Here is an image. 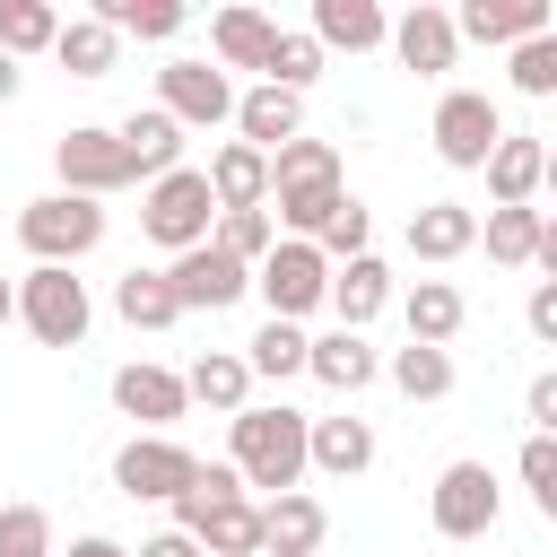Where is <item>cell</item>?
<instances>
[{"label": "cell", "mask_w": 557, "mask_h": 557, "mask_svg": "<svg viewBox=\"0 0 557 557\" xmlns=\"http://www.w3.org/2000/svg\"><path fill=\"white\" fill-rule=\"evenodd\" d=\"M226 470L244 479V496H287L305 479V418L287 400H244L226 418Z\"/></svg>", "instance_id": "6da1fadb"}, {"label": "cell", "mask_w": 557, "mask_h": 557, "mask_svg": "<svg viewBox=\"0 0 557 557\" xmlns=\"http://www.w3.org/2000/svg\"><path fill=\"white\" fill-rule=\"evenodd\" d=\"M17 244L44 261V270H78L96 244H104V200H78V191H44L17 209Z\"/></svg>", "instance_id": "7a4b0ae2"}, {"label": "cell", "mask_w": 557, "mask_h": 557, "mask_svg": "<svg viewBox=\"0 0 557 557\" xmlns=\"http://www.w3.org/2000/svg\"><path fill=\"white\" fill-rule=\"evenodd\" d=\"M209 226H218V200H209L200 165H174V174L148 183V200H139V235H148L157 252H191V244H209Z\"/></svg>", "instance_id": "3957f363"}, {"label": "cell", "mask_w": 557, "mask_h": 557, "mask_svg": "<svg viewBox=\"0 0 557 557\" xmlns=\"http://www.w3.org/2000/svg\"><path fill=\"white\" fill-rule=\"evenodd\" d=\"M9 296H17V322H26L44 348H78V339H87V322H96V305H87V278H78V270H44V261H35Z\"/></svg>", "instance_id": "277c9868"}, {"label": "cell", "mask_w": 557, "mask_h": 557, "mask_svg": "<svg viewBox=\"0 0 557 557\" xmlns=\"http://www.w3.org/2000/svg\"><path fill=\"white\" fill-rule=\"evenodd\" d=\"M252 287H261V305H270V322H305L322 296H331V261L313 252V244H296V235H278L261 261H252Z\"/></svg>", "instance_id": "5b68a950"}, {"label": "cell", "mask_w": 557, "mask_h": 557, "mask_svg": "<svg viewBox=\"0 0 557 557\" xmlns=\"http://www.w3.org/2000/svg\"><path fill=\"white\" fill-rule=\"evenodd\" d=\"M426 513H435V531H444V540H487V531H496V513H505L496 470H487V461H444V470H435Z\"/></svg>", "instance_id": "8992f818"}, {"label": "cell", "mask_w": 557, "mask_h": 557, "mask_svg": "<svg viewBox=\"0 0 557 557\" xmlns=\"http://www.w3.org/2000/svg\"><path fill=\"white\" fill-rule=\"evenodd\" d=\"M426 139H435V157H444V165L479 174V165H487V148L505 139V113H496L479 87H453V96H435V122H426Z\"/></svg>", "instance_id": "52a82bcc"}, {"label": "cell", "mask_w": 557, "mask_h": 557, "mask_svg": "<svg viewBox=\"0 0 557 557\" xmlns=\"http://www.w3.org/2000/svg\"><path fill=\"white\" fill-rule=\"evenodd\" d=\"M52 174H61V191H78V200H113V191L131 183L122 139H113L104 122H70V131L52 139Z\"/></svg>", "instance_id": "ba28073f"}, {"label": "cell", "mask_w": 557, "mask_h": 557, "mask_svg": "<svg viewBox=\"0 0 557 557\" xmlns=\"http://www.w3.org/2000/svg\"><path fill=\"white\" fill-rule=\"evenodd\" d=\"M191 470H200V453H183L174 435H131V444L113 453V487H122L131 505H174V496L191 487Z\"/></svg>", "instance_id": "9c48e42d"}, {"label": "cell", "mask_w": 557, "mask_h": 557, "mask_svg": "<svg viewBox=\"0 0 557 557\" xmlns=\"http://www.w3.org/2000/svg\"><path fill=\"white\" fill-rule=\"evenodd\" d=\"M157 113H165L174 131H218V122L235 113V87H226L218 61H165V70H157Z\"/></svg>", "instance_id": "30bf717a"}, {"label": "cell", "mask_w": 557, "mask_h": 557, "mask_svg": "<svg viewBox=\"0 0 557 557\" xmlns=\"http://www.w3.org/2000/svg\"><path fill=\"white\" fill-rule=\"evenodd\" d=\"M165 287H174V305H183V313H226V305L252 287V270H244V261H226L218 244H191V252H174V261H165Z\"/></svg>", "instance_id": "8fae6325"}, {"label": "cell", "mask_w": 557, "mask_h": 557, "mask_svg": "<svg viewBox=\"0 0 557 557\" xmlns=\"http://www.w3.org/2000/svg\"><path fill=\"white\" fill-rule=\"evenodd\" d=\"M453 35L461 44H531V35H557V9L548 0H461L453 9Z\"/></svg>", "instance_id": "7c38bea8"}, {"label": "cell", "mask_w": 557, "mask_h": 557, "mask_svg": "<svg viewBox=\"0 0 557 557\" xmlns=\"http://www.w3.org/2000/svg\"><path fill=\"white\" fill-rule=\"evenodd\" d=\"M479 174H487V200H496V209H531L540 183H548V139H540V131H505Z\"/></svg>", "instance_id": "4fadbf2b"}, {"label": "cell", "mask_w": 557, "mask_h": 557, "mask_svg": "<svg viewBox=\"0 0 557 557\" xmlns=\"http://www.w3.org/2000/svg\"><path fill=\"white\" fill-rule=\"evenodd\" d=\"M383 44H392V52H400V70H418V78H444V70H453V52H461V35H453V9H435V0L400 9Z\"/></svg>", "instance_id": "5bb4252c"}, {"label": "cell", "mask_w": 557, "mask_h": 557, "mask_svg": "<svg viewBox=\"0 0 557 557\" xmlns=\"http://www.w3.org/2000/svg\"><path fill=\"white\" fill-rule=\"evenodd\" d=\"M113 409H122V418H139V435H165L191 400H183V374H165V366H139V357H131V366L113 374Z\"/></svg>", "instance_id": "9a60e30c"}, {"label": "cell", "mask_w": 557, "mask_h": 557, "mask_svg": "<svg viewBox=\"0 0 557 557\" xmlns=\"http://www.w3.org/2000/svg\"><path fill=\"white\" fill-rule=\"evenodd\" d=\"M331 540V513H322V496H305V487H287V496H261V557H313Z\"/></svg>", "instance_id": "2e32d148"}, {"label": "cell", "mask_w": 557, "mask_h": 557, "mask_svg": "<svg viewBox=\"0 0 557 557\" xmlns=\"http://www.w3.org/2000/svg\"><path fill=\"white\" fill-rule=\"evenodd\" d=\"M226 122L244 131V148H261V157H270V148L305 139V96H287V87H244Z\"/></svg>", "instance_id": "e0dca14e"}, {"label": "cell", "mask_w": 557, "mask_h": 557, "mask_svg": "<svg viewBox=\"0 0 557 557\" xmlns=\"http://www.w3.org/2000/svg\"><path fill=\"white\" fill-rule=\"evenodd\" d=\"M305 374L322 383V392H366L374 374H383V357L366 348V331H322V339H305Z\"/></svg>", "instance_id": "ac0fdd59"}, {"label": "cell", "mask_w": 557, "mask_h": 557, "mask_svg": "<svg viewBox=\"0 0 557 557\" xmlns=\"http://www.w3.org/2000/svg\"><path fill=\"white\" fill-rule=\"evenodd\" d=\"M305 470H322V479L374 470V426L366 418H305Z\"/></svg>", "instance_id": "d6986e66"}, {"label": "cell", "mask_w": 557, "mask_h": 557, "mask_svg": "<svg viewBox=\"0 0 557 557\" xmlns=\"http://www.w3.org/2000/svg\"><path fill=\"white\" fill-rule=\"evenodd\" d=\"M270 44H278V17H270V9H244V0H235V9L209 17V61H218V70H261Z\"/></svg>", "instance_id": "ffe728a7"}, {"label": "cell", "mask_w": 557, "mask_h": 557, "mask_svg": "<svg viewBox=\"0 0 557 557\" xmlns=\"http://www.w3.org/2000/svg\"><path fill=\"white\" fill-rule=\"evenodd\" d=\"M113 139H122V165H131V183H139V174L157 183V174H174V165H183V131H174L157 104L122 113V122H113Z\"/></svg>", "instance_id": "44dd1931"}, {"label": "cell", "mask_w": 557, "mask_h": 557, "mask_svg": "<svg viewBox=\"0 0 557 557\" xmlns=\"http://www.w3.org/2000/svg\"><path fill=\"white\" fill-rule=\"evenodd\" d=\"M331 313H339V331H366L383 305H392V270L374 261V252H357V261H331V296H322Z\"/></svg>", "instance_id": "7402d4cb"}, {"label": "cell", "mask_w": 557, "mask_h": 557, "mask_svg": "<svg viewBox=\"0 0 557 557\" xmlns=\"http://www.w3.org/2000/svg\"><path fill=\"white\" fill-rule=\"evenodd\" d=\"M200 183H209L218 209H261V200H270V157L244 148V139H226V148L200 165Z\"/></svg>", "instance_id": "603a6c76"}, {"label": "cell", "mask_w": 557, "mask_h": 557, "mask_svg": "<svg viewBox=\"0 0 557 557\" xmlns=\"http://www.w3.org/2000/svg\"><path fill=\"white\" fill-rule=\"evenodd\" d=\"M322 52H374L383 35H392V17L374 9V0H313V26H305Z\"/></svg>", "instance_id": "cb8c5ba5"}, {"label": "cell", "mask_w": 557, "mask_h": 557, "mask_svg": "<svg viewBox=\"0 0 557 557\" xmlns=\"http://www.w3.org/2000/svg\"><path fill=\"white\" fill-rule=\"evenodd\" d=\"M470 244H479V209H461V200L409 209V252H418V261H461Z\"/></svg>", "instance_id": "d4e9b609"}, {"label": "cell", "mask_w": 557, "mask_h": 557, "mask_svg": "<svg viewBox=\"0 0 557 557\" xmlns=\"http://www.w3.org/2000/svg\"><path fill=\"white\" fill-rule=\"evenodd\" d=\"M400 322H409V339H418V348H453V331L470 322V305H461V287H453V278H418V287L400 296Z\"/></svg>", "instance_id": "484cf974"}, {"label": "cell", "mask_w": 557, "mask_h": 557, "mask_svg": "<svg viewBox=\"0 0 557 557\" xmlns=\"http://www.w3.org/2000/svg\"><path fill=\"white\" fill-rule=\"evenodd\" d=\"M183 400H200V409L235 418V409L252 400V374H244V357H235V348H209V357H191V374H183Z\"/></svg>", "instance_id": "4316f807"}, {"label": "cell", "mask_w": 557, "mask_h": 557, "mask_svg": "<svg viewBox=\"0 0 557 557\" xmlns=\"http://www.w3.org/2000/svg\"><path fill=\"white\" fill-rule=\"evenodd\" d=\"M191 548H200V557H261V505H252V496L209 505V513L191 522Z\"/></svg>", "instance_id": "83f0119b"}, {"label": "cell", "mask_w": 557, "mask_h": 557, "mask_svg": "<svg viewBox=\"0 0 557 557\" xmlns=\"http://www.w3.org/2000/svg\"><path fill=\"white\" fill-rule=\"evenodd\" d=\"M487 261L496 270H540V235H548V209H487Z\"/></svg>", "instance_id": "f1b7e54d"}, {"label": "cell", "mask_w": 557, "mask_h": 557, "mask_svg": "<svg viewBox=\"0 0 557 557\" xmlns=\"http://www.w3.org/2000/svg\"><path fill=\"white\" fill-rule=\"evenodd\" d=\"M113 52H122V35H113L104 17H61V35H52V61H61L70 78H104Z\"/></svg>", "instance_id": "f546056e"}, {"label": "cell", "mask_w": 557, "mask_h": 557, "mask_svg": "<svg viewBox=\"0 0 557 557\" xmlns=\"http://www.w3.org/2000/svg\"><path fill=\"white\" fill-rule=\"evenodd\" d=\"M113 313H122L131 331H174V322H183L165 270H131V278H113Z\"/></svg>", "instance_id": "4dcf8cb0"}, {"label": "cell", "mask_w": 557, "mask_h": 557, "mask_svg": "<svg viewBox=\"0 0 557 557\" xmlns=\"http://www.w3.org/2000/svg\"><path fill=\"white\" fill-rule=\"evenodd\" d=\"M87 17H104L113 35H139V44H174L191 9H183V0H96Z\"/></svg>", "instance_id": "1f68e13d"}, {"label": "cell", "mask_w": 557, "mask_h": 557, "mask_svg": "<svg viewBox=\"0 0 557 557\" xmlns=\"http://www.w3.org/2000/svg\"><path fill=\"white\" fill-rule=\"evenodd\" d=\"M235 357H244V374L287 383V374H305V331H296V322H261V331H252Z\"/></svg>", "instance_id": "d6a6232c"}, {"label": "cell", "mask_w": 557, "mask_h": 557, "mask_svg": "<svg viewBox=\"0 0 557 557\" xmlns=\"http://www.w3.org/2000/svg\"><path fill=\"white\" fill-rule=\"evenodd\" d=\"M322 78V44L305 35V26H278V44H270V61H261V87H287V96H305Z\"/></svg>", "instance_id": "836d02e7"}, {"label": "cell", "mask_w": 557, "mask_h": 557, "mask_svg": "<svg viewBox=\"0 0 557 557\" xmlns=\"http://www.w3.org/2000/svg\"><path fill=\"white\" fill-rule=\"evenodd\" d=\"M52 35H61V9H52V0H0V52H9V61L52 52Z\"/></svg>", "instance_id": "e575fe53"}, {"label": "cell", "mask_w": 557, "mask_h": 557, "mask_svg": "<svg viewBox=\"0 0 557 557\" xmlns=\"http://www.w3.org/2000/svg\"><path fill=\"white\" fill-rule=\"evenodd\" d=\"M296 183H339V148H331V139H287V148H270V191H296Z\"/></svg>", "instance_id": "d590c367"}, {"label": "cell", "mask_w": 557, "mask_h": 557, "mask_svg": "<svg viewBox=\"0 0 557 557\" xmlns=\"http://www.w3.org/2000/svg\"><path fill=\"white\" fill-rule=\"evenodd\" d=\"M209 244H218L226 261H244V270H252V261H261V252L278 244V226H270V200H261V209H218Z\"/></svg>", "instance_id": "8d00e7d4"}, {"label": "cell", "mask_w": 557, "mask_h": 557, "mask_svg": "<svg viewBox=\"0 0 557 557\" xmlns=\"http://www.w3.org/2000/svg\"><path fill=\"white\" fill-rule=\"evenodd\" d=\"M383 374H392L409 400H444V392H453V348H418V339H409V348H392Z\"/></svg>", "instance_id": "74e56055"}, {"label": "cell", "mask_w": 557, "mask_h": 557, "mask_svg": "<svg viewBox=\"0 0 557 557\" xmlns=\"http://www.w3.org/2000/svg\"><path fill=\"white\" fill-rule=\"evenodd\" d=\"M235 496H244V479H235V470H226V461H200V470H191V487H183V496H174V531H183V540H191V522H200V513H209V505H235Z\"/></svg>", "instance_id": "f35d334b"}, {"label": "cell", "mask_w": 557, "mask_h": 557, "mask_svg": "<svg viewBox=\"0 0 557 557\" xmlns=\"http://www.w3.org/2000/svg\"><path fill=\"white\" fill-rule=\"evenodd\" d=\"M0 557H52V513L44 505H0Z\"/></svg>", "instance_id": "ab89813d"}, {"label": "cell", "mask_w": 557, "mask_h": 557, "mask_svg": "<svg viewBox=\"0 0 557 557\" xmlns=\"http://www.w3.org/2000/svg\"><path fill=\"white\" fill-rule=\"evenodd\" d=\"M505 78H513L522 96H557V35H531V44H513Z\"/></svg>", "instance_id": "60d3db41"}, {"label": "cell", "mask_w": 557, "mask_h": 557, "mask_svg": "<svg viewBox=\"0 0 557 557\" xmlns=\"http://www.w3.org/2000/svg\"><path fill=\"white\" fill-rule=\"evenodd\" d=\"M366 226H374V218H366V200H339V209H331V226L313 235V252H322V261H357V252H366Z\"/></svg>", "instance_id": "b9f144b4"}, {"label": "cell", "mask_w": 557, "mask_h": 557, "mask_svg": "<svg viewBox=\"0 0 557 557\" xmlns=\"http://www.w3.org/2000/svg\"><path fill=\"white\" fill-rule=\"evenodd\" d=\"M513 470H522V487H531V505H540V513H557V435H531Z\"/></svg>", "instance_id": "7bdbcfd3"}, {"label": "cell", "mask_w": 557, "mask_h": 557, "mask_svg": "<svg viewBox=\"0 0 557 557\" xmlns=\"http://www.w3.org/2000/svg\"><path fill=\"white\" fill-rule=\"evenodd\" d=\"M522 418H531V435H557V374H531V392H522Z\"/></svg>", "instance_id": "ee69618b"}, {"label": "cell", "mask_w": 557, "mask_h": 557, "mask_svg": "<svg viewBox=\"0 0 557 557\" xmlns=\"http://www.w3.org/2000/svg\"><path fill=\"white\" fill-rule=\"evenodd\" d=\"M531 339H557V278H531V305H522Z\"/></svg>", "instance_id": "f6af8a7d"}, {"label": "cell", "mask_w": 557, "mask_h": 557, "mask_svg": "<svg viewBox=\"0 0 557 557\" xmlns=\"http://www.w3.org/2000/svg\"><path fill=\"white\" fill-rule=\"evenodd\" d=\"M131 557H200V548H191V540H183V531H157V540H139V548H131Z\"/></svg>", "instance_id": "bcb514c9"}, {"label": "cell", "mask_w": 557, "mask_h": 557, "mask_svg": "<svg viewBox=\"0 0 557 557\" xmlns=\"http://www.w3.org/2000/svg\"><path fill=\"white\" fill-rule=\"evenodd\" d=\"M61 557H131V548H122V540H104V531H87V540H70Z\"/></svg>", "instance_id": "7dc6e473"}, {"label": "cell", "mask_w": 557, "mask_h": 557, "mask_svg": "<svg viewBox=\"0 0 557 557\" xmlns=\"http://www.w3.org/2000/svg\"><path fill=\"white\" fill-rule=\"evenodd\" d=\"M9 96H17V61L0 52V104H9Z\"/></svg>", "instance_id": "c3c4849f"}, {"label": "cell", "mask_w": 557, "mask_h": 557, "mask_svg": "<svg viewBox=\"0 0 557 557\" xmlns=\"http://www.w3.org/2000/svg\"><path fill=\"white\" fill-rule=\"evenodd\" d=\"M0 322H17V296H9V278H0Z\"/></svg>", "instance_id": "681fc988"}]
</instances>
